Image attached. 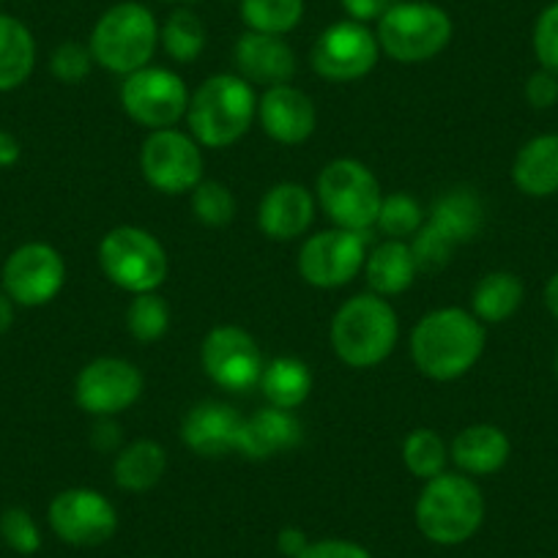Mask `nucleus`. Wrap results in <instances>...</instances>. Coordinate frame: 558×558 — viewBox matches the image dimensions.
Masks as SVG:
<instances>
[{"label":"nucleus","mask_w":558,"mask_h":558,"mask_svg":"<svg viewBox=\"0 0 558 558\" xmlns=\"http://www.w3.org/2000/svg\"><path fill=\"white\" fill-rule=\"evenodd\" d=\"M0 539L20 556H34L41 547V531L28 509L12 507L0 514Z\"/></svg>","instance_id":"obj_37"},{"label":"nucleus","mask_w":558,"mask_h":558,"mask_svg":"<svg viewBox=\"0 0 558 558\" xmlns=\"http://www.w3.org/2000/svg\"><path fill=\"white\" fill-rule=\"evenodd\" d=\"M296 558H373V553L351 539H318L310 542Z\"/></svg>","instance_id":"obj_41"},{"label":"nucleus","mask_w":558,"mask_h":558,"mask_svg":"<svg viewBox=\"0 0 558 558\" xmlns=\"http://www.w3.org/2000/svg\"><path fill=\"white\" fill-rule=\"evenodd\" d=\"M190 88L175 72L165 66H146L126 74L121 85V107L134 123L148 132L170 129L186 118Z\"/></svg>","instance_id":"obj_9"},{"label":"nucleus","mask_w":558,"mask_h":558,"mask_svg":"<svg viewBox=\"0 0 558 558\" xmlns=\"http://www.w3.org/2000/svg\"><path fill=\"white\" fill-rule=\"evenodd\" d=\"M487 331L474 313L441 307L413 326L411 359L430 380H458L476 367L485 353Z\"/></svg>","instance_id":"obj_1"},{"label":"nucleus","mask_w":558,"mask_h":558,"mask_svg":"<svg viewBox=\"0 0 558 558\" xmlns=\"http://www.w3.org/2000/svg\"><path fill=\"white\" fill-rule=\"evenodd\" d=\"M315 219V197L307 186L282 181L263 195L257 225L271 241H293L307 233Z\"/></svg>","instance_id":"obj_21"},{"label":"nucleus","mask_w":558,"mask_h":558,"mask_svg":"<svg viewBox=\"0 0 558 558\" xmlns=\"http://www.w3.org/2000/svg\"><path fill=\"white\" fill-rule=\"evenodd\" d=\"M165 471H168V452L162 449V444L151 441V438H140V441L123 447L112 465L116 485L126 493L151 490L159 485Z\"/></svg>","instance_id":"obj_26"},{"label":"nucleus","mask_w":558,"mask_h":558,"mask_svg":"<svg viewBox=\"0 0 558 558\" xmlns=\"http://www.w3.org/2000/svg\"><path fill=\"white\" fill-rule=\"evenodd\" d=\"M342 9H345L348 20H356V23H378L397 0H340Z\"/></svg>","instance_id":"obj_42"},{"label":"nucleus","mask_w":558,"mask_h":558,"mask_svg":"<svg viewBox=\"0 0 558 558\" xmlns=\"http://www.w3.org/2000/svg\"><path fill=\"white\" fill-rule=\"evenodd\" d=\"M140 170L154 190L186 195L203 181L201 143L175 126L148 132L140 148Z\"/></svg>","instance_id":"obj_10"},{"label":"nucleus","mask_w":558,"mask_h":558,"mask_svg":"<svg viewBox=\"0 0 558 558\" xmlns=\"http://www.w3.org/2000/svg\"><path fill=\"white\" fill-rule=\"evenodd\" d=\"M425 225V211L405 192H391L384 195L380 203L378 219H375V228L391 241H408L418 233V228Z\"/></svg>","instance_id":"obj_33"},{"label":"nucleus","mask_w":558,"mask_h":558,"mask_svg":"<svg viewBox=\"0 0 558 558\" xmlns=\"http://www.w3.org/2000/svg\"><path fill=\"white\" fill-rule=\"evenodd\" d=\"M400 337L395 307L378 293H359L337 310L331 320V348L353 369L378 367L391 356Z\"/></svg>","instance_id":"obj_4"},{"label":"nucleus","mask_w":558,"mask_h":558,"mask_svg":"<svg viewBox=\"0 0 558 558\" xmlns=\"http://www.w3.org/2000/svg\"><path fill=\"white\" fill-rule=\"evenodd\" d=\"M143 373L126 359L101 356L80 369L74 380V400L90 416H116L143 395Z\"/></svg>","instance_id":"obj_16"},{"label":"nucleus","mask_w":558,"mask_h":558,"mask_svg":"<svg viewBox=\"0 0 558 558\" xmlns=\"http://www.w3.org/2000/svg\"><path fill=\"white\" fill-rule=\"evenodd\" d=\"M118 444H121V430H118V425L112 422V416L99 418V425L94 427V447L99 449V452H112Z\"/></svg>","instance_id":"obj_43"},{"label":"nucleus","mask_w":558,"mask_h":558,"mask_svg":"<svg viewBox=\"0 0 558 558\" xmlns=\"http://www.w3.org/2000/svg\"><path fill=\"white\" fill-rule=\"evenodd\" d=\"M126 329L132 331L134 340L157 342L168 335L170 329V310L168 302L154 293H137L126 307Z\"/></svg>","instance_id":"obj_34"},{"label":"nucleus","mask_w":558,"mask_h":558,"mask_svg":"<svg viewBox=\"0 0 558 558\" xmlns=\"http://www.w3.org/2000/svg\"><path fill=\"white\" fill-rule=\"evenodd\" d=\"M257 121L274 143L299 146L315 132L318 112H315L313 99L304 90L288 83L263 90L260 101H257Z\"/></svg>","instance_id":"obj_17"},{"label":"nucleus","mask_w":558,"mask_h":558,"mask_svg":"<svg viewBox=\"0 0 558 558\" xmlns=\"http://www.w3.org/2000/svg\"><path fill=\"white\" fill-rule=\"evenodd\" d=\"M20 162V143L14 134L0 129V168H12Z\"/></svg>","instance_id":"obj_45"},{"label":"nucleus","mask_w":558,"mask_h":558,"mask_svg":"<svg viewBox=\"0 0 558 558\" xmlns=\"http://www.w3.org/2000/svg\"><path fill=\"white\" fill-rule=\"evenodd\" d=\"M201 364L203 373L225 391H250L260 384L266 367L255 337L233 324L208 331L201 348Z\"/></svg>","instance_id":"obj_15"},{"label":"nucleus","mask_w":558,"mask_h":558,"mask_svg":"<svg viewBox=\"0 0 558 558\" xmlns=\"http://www.w3.org/2000/svg\"><path fill=\"white\" fill-rule=\"evenodd\" d=\"M427 222L436 230H441L454 246L469 244L471 239L482 233V225H485V206H482V197L476 195L469 186H458V190H449L433 203V211Z\"/></svg>","instance_id":"obj_24"},{"label":"nucleus","mask_w":558,"mask_h":558,"mask_svg":"<svg viewBox=\"0 0 558 558\" xmlns=\"http://www.w3.org/2000/svg\"><path fill=\"white\" fill-rule=\"evenodd\" d=\"M241 20L255 34L286 36L304 20V0H239Z\"/></svg>","instance_id":"obj_31"},{"label":"nucleus","mask_w":558,"mask_h":558,"mask_svg":"<svg viewBox=\"0 0 558 558\" xmlns=\"http://www.w3.org/2000/svg\"><path fill=\"white\" fill-rule=\"evenodd\" d=\"M318 206L335 228L367 233L375 228L384 190L367 165L359 159H335L326 165L315 184Z\"/></svg>","instance_id":"obj_7"},{"label":"nucleus","mask_w":558,"mask_h":558,"mask_svg":"<svg viewBox=\"0 0 558 558\" xmlns=\"http://www.w3.org/2000/svg\"><path fill=\"white\" fill-rule=\"evenodd\" d=\"M52 534L72 547H99L118 531V512L110 498L90 487H69L47 509Z\"/></svg>","instance_id":"obj_13"},{"label":"nucleus","mask_w":558,"mask_h":558,"mask_svg":"<svg viewBox=\"0 0 558 558\" xmlns=\"http://www.w3.org/2000/svg\"><path fill=\"white\" fill-rule=\"evenodd\" d=\"M66 282V263L56 246L31 241L17 246L3 266V291L20 307H45Z\"/></svg>","instance_id":"obj_14"},{"label":"nucleus","mask_w":558,"mask_h":558,"mask_svg":"<svg viewBox=\"0 0 558 558\" xmlns=\"http://www.w3.org/2000/svg\"><path fill=\"white\" fill-rule=\"evenodd\" d=\"M307 545H310L307 534H304L302 529H296V525H288V529L279 531V536H277L279 553H286L288 558H296Z\"/></svg>","instance_id":"obj_44"},{"label":"nucleus","mask_w":558,"mask_h":558,"mask_svg":"<svg viewBox=\"0 0 558 558\" xmlns=\"http://www.w3.org/2000/svg\"><path fill=\"white\" fill-rule=\"evenodd\" d=\"M165 3H186V0H165Z\"/></svg>","instance_id":"obj_48"},{"label":"nucleus","mask_w":558,"mask_h":558,"mask_svg":"<svg viewBox=\"0 0 558 558\" xmlns=\"http://www.w3.org/2000/svg\"><path fill=\"white\" fill-rule=\"evenodd\" d=\"M260 391L268 400V405L286 408V411H296L313 391V373L302 359L282 356L274 359L263 367L260 375Z\"/></svg>","instance_id":"obj_29"},{"label":"nucleus","mask_w":558,"mask_h":558,"mask_svg":"<svg viewBox=\"0 0 558 558\" xmlns=\"http://www.w3.org/2000/svg\"><path fill=\"white\" fill-rule=\"evenodd\" d=\"M545 307H547V313H550L553 318L558 320V271L553 274L550 279H547V286H545Z\"/></svg>","instance_id":"obj_47"},{"label":"nucleus","mask_w":558,"mask_h":558,"mask_svg":"<svg viewBox=\"0 0 558 558\" xmlns=\"http://www.w3.org/2000/svg\"><path fill=\"white\" fill-rule=\"evenodd\" d=\"M192 195V214L208 228H225L235 217V197L222 181H201Z\"/></svg>","instance_id":"obj_35"},{"label":"nucleus","mask_w":558,"mask_h":558,"mask_svg":"<svg viewBox=\"0 0 558 558\" xmlns=\"http://www.w3.org/2000/svg\"><path fill=\"white\" fill-rule=\"evenodd\" d=\"M36 39L23 20L0 14V94L20 88L34 74Z\"/></svg>","instance_id":"obj_27"},{"label":"nucleus","mask_w":558,"mask_h":558,"mask_svg":"<svg viewBox=\"0 0 558 558\" xmlns=\"http://www.w3.org/2000/svg\"><path fill=\"white\" fill-rule=\"evenodd\" d=\"M367 233L331 228L310 235L299 252V274L307 286L335 291L348 286L364 271L367 263Z\"/></svg>","instance_id":"obj_11"},{"label":"nucleus","mask_w":558,"mask_h":558,"mask_svg":"<svg viewBox=\"0 0 558 558\" xmlns=\"http://www.w3.org/2000/svg\"><path fill=\"white\" fill-rule=\"evenodd\" d=\"M90 66H94V56H90L88 45H80V41H63L50 58L52 77L66 85L83 83L90 74Z\"/></svg>","instance_id":"obj_38"},{"label":"nucleus","mask_w":558,"mask_h":558,"mask_svg":"<svg viewBox=\"0 0 558 558\" xmlns=\"http://www.w3.org/2000/svg\"><path fill=\"white\" fill-rule=\"evenodd\" d=\"M159 47V23L143 3L123 0L107 9L90 31L88 50L94 63L112 74H132L151 66Z\"/></svg>","instance_id":"obj_5"},{"label":"nucleus","mask_w":558,"mask_h":558,"mask_svg":"<svg viewBox=\"0 0 558 558\" xmlns=\"http://www.w3.org/2000/svg\"><path fill=\"white\" fill-rule=\"evenodd\" d=\"M402 463L416 480L427 482L447 471L449 449L436 430L418 427V430L408 433V438L402 441Z\"/></svg>","instance_id":"obj_32"},{"label":"nucleus","mask_w":558,"mask_h":558,"mask_svg":"<svg viewBox=\"0 0 558 558\" xmlns=\"http://www.w3.org/2000/svg\"><path fill=\"white\" fill-rule=\"evenodd\" d=\"M244 416L228 402L208 400L192 408L181 425V441L197 458H225L239 449Z\"/></svg>","instance_id":"obj_19"},{"label":"nucleus","mask_w":558,"mask_h":558,"mask_svg":"<svg viewBox=\"0 0 558 558\" xmlns=\"http://www.w3.org/2000/svg\"><path fill=\"white\" fill-rule=\"evenodd\" d=\"M233 61L239 69V77L255 88H274V85H288L296 74V52L288 45L286 36L255 34L246 31L233 47Z\"/></svg>","instance_id":"obj_18"},{"label":"nucleus","mask_w":558,"mask_h":558,"mask_svg":"<svg viewBox=\"0 0 558 558\" xmlns=\"http://www.w3.org/2000/svg\"><path fill=\"white\" fill-rule=\"evenodd\" d=\"M364 274H367V282L373 288V293H378V296L389 299L405 293L418 274L411 244L408 241L386 239L384 244L375 246L367 255Z\"/></svg>","instance_id":"obj_25"},{"label":"nucleus","mask_w":558,"mask_h":558,"mask_svg":"<svg viewBox=\"0 0 558 558\" xmlns=\"http://www.w3.org/2000/svg\"><path fill=\"white\" fill-rule=\"evenodd\" d=\"M99 266L112 286L137 296L162 288L170 257L157 235L134 225H121L101 239Z\"/></svg>","instance_id":"obj_8"},{"label":"nucleus","mask_w":558,"mask_h":558,"mask_svg":"<svg viewBox=\"0 0 558 558\" xmlns=\"http://www.w3.org/2000/svg\"><path fill=\"white\" fill-rule=\"evenodd\" d=\"M512 441L496 425H471L454 436L449 460L465 476H493L509 463Z\"/></svg>","instance_id":"obj_22"},{"label":"nucleus","mask_w":558,"mask_h":558,"mask_svg":"<svg viewBox=\"0 0 558 558\" xmlns=\"http://www.w3.org/2000/svg\"><path fill=\"white\" fill-rule=\"evenodd\" d=\"M159 45L175 63H192L206 50V25L190 9H175L159 25Z\"/></svg>","instance_id":"obj_30"},{"label":"nucleus","mask_w":558,"mask_h":558,"mask_svg":"<svg viewBox=\"0 0 558 558\" xmlns=\"http://www.w3.org/2000/svg\"><path fill=\"white\" fill-rule=\"evenodd\" d=\"M0 3H3V0H0Z\"/></svg>","instance_id":"obj_50"},{"label":"nucleus","mask_w":558,"mask_h":558,"mask_svg":"<svg viewBox=\"0 0 558 558\" xmlns=\"http://www.w3.org/2000/svg\"><path fill=\"white\" fill-rule=\"evenodd\" d=\"M531 47L539 61V69L558 74V3H550L539 12L531 34Z\"/></svg>","instance_id":"obj_39"},{"label":"nucleus","mask_w":558,"mask_h":558,"mask_svg":"<svg viewBox=\"0 0 558 558\" xmlns=\"http://www.w3.org/2000/svg\"><path fill=\"white\" fill-rule=\"evenodd\" d=\"M380 56L378 36L356 20H340L315 39L310 63L331 83H353L367 77Z\"/></svg>","instance_id":"obj_12"},{"label":"nucleus","mask_w":558,"mask_h":558,"mask_svg":"<svg viewBox=\"0 0 558 558\" xmlns=\"http://www.w3.org/2000/svg\"><path fill=\"white\" fill-rule=\"evenodd\" d=\"M304 427L296 413L286 408L266 405L252 416H244L239 436V449L246 460H271L282 452H291L302 444Z\"/></svg>","instance_id":"obj_20"},{"label":"nucleus","mask_w":558,"mask_h":558,"mask_svg":"<svg viewBox=\"0 0 558 558\" xmlns=\"http://www.w3.org/2000/svg\"><path fill=\"white\" fill-rule=\"evenodd\" d=\"M14 324V302L7 296V293H0V335H7Z\"/></svg>","instance_id":"obj_46"},{"label":"nucleus","mask_w":558,"mask_h":558,"mask_svg":"<svg viewBox=\"0 0 558 558\" xmlns=\"http://www.w3.org/2000/svg\"><path fill=\"white\" fill-rule=\"evenodd\" d=\"M411 252H413V260H416V268L422 274H433V271H441L449 260H452V252L458 246L441 233V230L433 228L430 222L425 219V225L418 228V233L413 235L411 241Z\"/></svg>","instance_id":"obj_36"},{"label":"nucleus","mask_w":558,"mask_h":558,"mask_svg":"<svg viewBox=\"0 0 558 558\" xmlns=\"http://www.w3.org/2000/svg\"><path fill=\"white\" fill-rule=\"evenodd\" d=\"M525 296V288L518 274L512 271H490L476 282L471 293V313L482 324H504L520 310Z\"/></svg>","instance_id":"obj_28"},{"label":"nucleus","mask_w":558,"mask_h":558,"mask_svg":"<svg viewBox=\"0 0 558 558\" xmlns=\"http://www.w3.org/2000/svg\"><path fill=\"white\" fill-rule=\"evenodd\" d=\"M257 118L255 88L239 74H214L192 94L186 123L190 134L206 148L239 143Z\"/></svg>","instance_id":"obj_3"},{"label":"nucleus","mask_w":558,"mask_h":558,"mask_svg":"<svg viewBox=\"0 0 558 558\" xmlns=\"http://www.w3.org/2000/svg\"><path fill=\"white\" fill-rule=\"evenodd\" d=\"M525 101L534 110H550L558 105V74L547 72V69H536L529 80H525Z\"/></svg>","instance_id":"obj_40"},{"label":"nucleus","mask_w":558,"mask_h":558,"mask_svg":"<svg viewBox=\"0 0 558 558\" xmlns=\"http://www.w3.org/2000/svg\"><path fill=\"white\" fill-rule=\"evenodd\" d=\"M413 518L422 536L433 545H463L485 523V496L471 476L444 471L425 482Z\"/></svg>","instance_id":"obj_2"},{"label":"nucleus","mask_w":558,"mask_h":558,"mask_svg":"<svg viewBox=\"0 0 558 558\" xmlns=\"http://www.w3.org/2000/svg\"><path fill=\"white\" fill-rule=\"evenodd\" d=\"M512 184L529 197L558 195V134H536L512 162Z\"/></svg>","instance_id":"obj_23"},{"label":"nucleus","mask_w":558,"mask_h":558,"mask_svg":"<svg viewBox=\"0 0 558 558\" xmlns=\"http://www.w3.org/2000/svg\"><path fill=\"white\" fill-rule=\"evenodd\" d=\"M556 375H558V351H556Z\"/></svg>","instance_id":"obj_49"},{"label":"nucleus","mask_w":558,"mask_h":558,"mask_svg":"<svg viewBox=\"0 0 558 558\" xmlns=\"http://www.w3.org/2000/svg\"><path fill=\"white\" fill-rule=\"evenodd\" d=\"M454 34L447 9L430 0H397L378 20L380 52L397 63H425L441 56Z\"/></svg>","instance_id":"obj_6"}]
</instances>
